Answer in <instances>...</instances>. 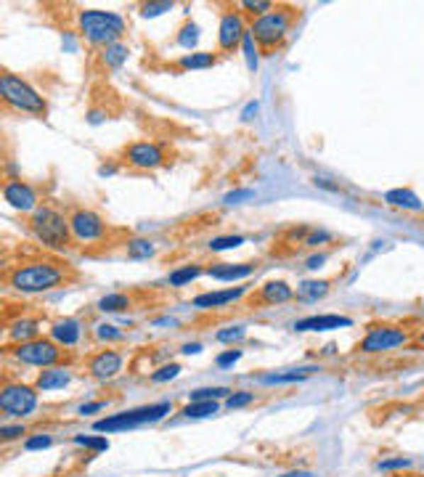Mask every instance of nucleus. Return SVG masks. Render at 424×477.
Listing matches in <instances>:
<instances>
[{
	"label": "nucleus",
	"instance_id": "nucleus-1",
	"mask_svg": "<svg viewBox=\"0 0 424 477\" xmlns=\"http://www.w3.org/2000/svg\"><path fill=\"white\" fill-rule=\"evenodd\" d=\"M67 281V268L56 260H32V263H21L11 268L6 274V284L16 289L21 295H40V292H51L56 286Z\"/></svg>",
	"mask_w": 424,
	"mask_h": 477
},
{
	"label": "nucleus",
	"instance_id": "nucleus-2",
	"mask_svg": "<svg viewBox=\"0 0 424 477\" xmlns=\"http://www.w3.org/2000/svg\"><path fill=\"white\" fill-rule=\"evenodd\" d=\"M30 228H32V234H35V239H38L43 247H48V249H67L72 244L69 220H67L59 210H53V207H38V210L32 213Z\"/></svg>",
	"mask_w": 424,
	"mask_h": 477
},
{
	"label": "nucleus",
	"instance_id": "nucleus-3",
	"mask_svg": "<svg viewBox=\"0 0 424 477\" xmlns=\"http://www.w3.org/2000/svg\"><path fill=\"white\" fill-rule=\"evenodd\" d=\"M77 27L96 45H114L125 35V19L111 11H82L77 16Z\"/></svg>",
	"mask_w": 424,
	"mask_h": 477
},
{
	"label": "nucleus",
	"instance_id": "nucleus-4",
	"mask_svg": "<svg viewBox=\"0 0 424 477\" xmlns=\"http://www.w3.org/2000/svg\"><path fill=\"white\" fill-rule=\"evenodd\" d=\"M0 96L11 109H19L27 114H45V101H43L40 93L35 91L30 82H24L11 72L0 74Z\"/></svg>",
	"mask_w": 424,
	"mask_h": 477
},
{
	"label": "nucleus",
	"instance_id": "nucleus-5",
	"mask_svg": "<svg viewBox=\"0 0 424 477\" xmlns=\"http://www.w3.org/2000/svg\"><path fill=\"white\" fill-rule=\"evenodd\" d=\"M170 414V403H154V406L133 408V411H122L114 417L99 419L93 430L96 432H120V430H133L138 425H149V422H160L162 417Z\"/></svg>",
	"mask_w": 424,
	"mask_h": 477
},
{
	"label": "nucleus",
	"instance_id": "nucleus-6",
	"mask_svg": "<svg viewBox=\"0 0 424 477\" xmlns=\"http://www.w3.org/2000/svg\"><path fill=\"white\" fill-rule=\"evenodd\" d=\"M292 21H294L292 9L271 11V13H265V16H260V19H255L250 32H252V38L260 43L263 48H276V45H281L284 38L289 35Z\"/></svg>",
	"mask_w": 424,
	"mask_h": 477
},
{
	"label": "nucleus",
	"instance_id": "nucleus-7",
	"mask_svg": "<svg viewBox=\"0 0 424 477\" xmlns=\"http://www.w3.org/2000/svg\"><path fill=\"white\" fill-rule=\"evenodd\" d=\"M408 342V332H406L403 326H374L369 329V335L361 339V347L358 350H364V353H387V350H395V347H401Z\"/></svg>",
	"mask_w": 424,
	"mask_h": 477
},
{
	"label": "nucleus",
	"instance_id": "nucleus-8",
	"mask_svg": "<svg viewBox=\"0 0 424 477\" xmlns=\"http://www.w3.org/2000/svg\"><path fill=\"white\" fill-rule=\"evenodd\" d=\"M11 353H13L16 361L30 366H53L64 356V350H59V345L51 342V339H30V342L16 345Z\"/></svg>",
	"mask_w": 424,
	"mask_h": 477
},
{
	"label": "nucleus",
	"instance_id": "nucleus-9",
	"mask_svg": "<svg viewBox=\"0 0 424 477\" xmlns=\"http://www.w3.org/2000/svg\"><path fill=\"white\" fill-rule=\"evenodd\" d=\"M0 408L11 417H27L38 408V393L27 385H6L0 390Z\"/></svg>",
	"mask_w": 424,
	"mask_h": 477
},
{
	"label": "nucleus",
	"instance_id": "nucleus-10",
	"mask_svg": "<svg viewBox=\"0 0 424 477\" xmlns=\"http://www.w3.org/2000/svg\"><path fill=\"white\" fill-rule=\"evenodd\" d=\"M69 225L77 242H101L106 236V223L91 210H77L69 218Z\"/></svg>",
	"mask_w": 424,
	"mask_h": 477
},
{
	"label": "nucleus",
	"instance_id": "nucleus-11",
	"mask_svg": "<svg viewBox=\"0 0 424 477\" xmlns=\"http://www.w3.org/2000/svg\"><path fill=\"white\" fill-rule=\"evenodd\" d=\"M125 159H128L130 167H138V170H154V167L164 164V152H162L157 143L138 141V143H130V146L125 149Z\"/></svg>",
	"mask_w": 424,
	"mask_h": 477
},
{
	"label": "nucleus",
	"instance_id": "nucleus-12",
	"mask_svg": "<svg viewBox=\"0 0 424 477\" xmlns=\"http://www.w3.org/2000/svg\"><path fill=\"white\" fill-rule=\"evenodd\" d=\"M247 32L250 30L244 24L242 13L239 11H228V13H223L221 27H218V43H221L223 51H233L239 43H244Z\"/></svg>",
	"mask_w": 424,
	"mask_h": 477
},
{
	"label": "nucleus",
	"instance_id": "nucleus-13",
	"mask_svg": "<svg viewBox=\"0 0 424 477\" xmlns=\"http://www.w3.org/2000/svg\"><path fill=\"white\" fill-rule=\"evenodd\" d=\"M3 196L11 207H16L21 213H30V210H38V191L32 189L30 183L24 181H9L3 186Z\"/></svg>",
	"mask_w": 424,
	"mask_h": 477
},
{
	"label": "nucleus",
	"instance_id": "nucleus-14",
	"mask_svg": "<svg viewBox=\"0 0 424 477\" xmlns=\"http://www.w3.org/2000/svg\"><path fill=\"white\" fill-rule=\"evenodd\" d=\"M88 369L96 379H114L122 371V356L117 350H101L99 356L91 358Z\"/></svg>",
	"mask_w": 424,
	"mask_h": 477
},
{
	"label": "nucleus",
	"instance_id": "nucleus-15",
	"mask_svg": "<svg viewBox=\"0 0 424 477\" xmlns=\"http://www.w3.org/2000/svg\"><path fill=\"white\" fill-rule=\"evenodd\" d=\"M353 321L345 318V315H311L297 321L294 329L297 332H326V329H340V326H350Z\"/></svg>",
	"mask_w": 424,
	"mask_h": 477
},
{
	"label": "nucleus",
	"instance_id": "nucleus-16",
	"mask_svg": "<svg viewBox=\"0 0 424 477\" xmlns=\"http://www.w3.org/2000/svg\"><path fill=\"white\" fill-rule=\"evenodd\" d=\"M207 274L218 281H236V279H247L250 274H255V263H218Z\"/></svg>",
	"mask_w": 424,
	"mask_h": 477
},
{
	"label": "nucleus",
	"instance_id": "nucleus-17",
	"mask_svg": "<svg viewBox=\"0 0 424 477\" xmlns=\"http://www.w3.org/2000/svg\"><path fill=\"white\" fill-rule=\"evenodd\" d=\"M247 286H236V289H223V292H207L194 300V308H223L228 303H236L239 297H244Z\"/></svg>",
	"mask_w": 424,
	"mask_h": 477
},
{
	"label": "nucleus",
	"instance_id": "nucleus-18",
	"mask_svg": "<svg viewBox=\"0 0 424 477\" xmlns=\"http://www.w3.org/2000/svg\"><path fill=\"white\" fill-rule=\"evenodd\" d=\"M51 337L59 342V345H77L82 337V326L80 321H74V318H64V321H56V324L51 326Z\"/></svg>",
	"mask_w": 424,
	"mask_h": 477
},
{
	"label": "nucleus",
	"instance_id": "nucleus-19",
	"mask_svg": "<svg viewBox=\"0 0 424 477\" xmlns=\"http://www.w3.org/2000/svg\"><path fill=\"white\" fill-rule=\"evenodd\" d=\"M384 202L390 207H401V210H411V213H422L424 204L411 189H393V191L384 193Z\"/></svg>",
	"mask_w": 424,
	"mask_h": 477
},
{
	"label": "nucleus",
	"instance_id": "nucleus-20",
	"mask_svg": "<svg viewBox=\"0 0 424 477\" xmlns=\"http://www.w3.org/2000/svg\"><path fill=\"white\" fill-rule=\"evenodd\" d=\"M38 329L40 324L38 321H32V318H19V321H13L9 326V339L13 342H30V339H38Z\"/></svg>",
	"mask_w": 424,
	"mask_h": 477
},
{
	"label": "nucleus",
	"instance_id": "nucleus-21",
	"mask_svg": "<svg viewBox=\"0 0 424 477\" xmlns=\"http://www.w3.org/2000/svg\"><path fill=\"white\" fill-rule=\"evenodd\" d=\"M72 374L67 369H45L40 376H38V390L48 393V390H59V387L69 385Z\"/></svg>",
	"mask_w": 424,
	"mask_h": 477
},
{
	"label": "nucleus",
	"instance_id": "nucleus-22",
	"mask_svg": "<svg viewBox=\"0 0 424 477\" xmlns=\"http://www.w3.org/2000/svg\"><path fill=\"white\" fill-rule=\"evenodd\" d=\"M292 297L294 292L286 281H268L265 286H260V300H263V303H286V300H292Z\"/></svg>",
	"mask_w": 424,
	"mask_h": 477
},
{
	"label": "nucleus",
	"instance_id": "nucleus-23",
	"mask_svg": "<svg viewBox=\"0 0 424 477\" xmlns=\"http://www.w3.org/2000/svg\"><path fill=\"white\" fill-rule=\"evenodd\" d=\"M218 414V400H191L189 406L183 408V417L186 419H204Z\"/></svg>",
	"mask_w": 424,
	"mask_h": 477
},
{
	"label": "nucleus",
	"instance_id": "nucleus-24",
	"mask_svg": "<svg viewBox=\"0 0 424 477\" xmlns=\"http://www.w3.org/2000/svg\"><path fill=\"white\" fill-rule=\"evenodd\" d=\"M128 308H130V297L122 295V292H114V295H106L99 300V310H104V313H120Z\"/></svg>",
	"mask_w": 424,
	"mask_h": 477
},
{
	"label": "nucleus",
	"instance_id": "nucleus-25",
	"mask_svg": "<svg viewBox=\"0 0 424 477\" xmlns=\"http://www.w3.org/2000/svg\"><path fill=\"white\" fill-rule=\"evenodd\" d=\"M215 64H218L215 53H191V56L181 59V69H210Z\"/></svg>",
	"mask_w": 424,
	"mask_h": 477
},
{
	"label": "nucleus",
	"instance_id": "nucleus-26",
	"mask_svg": "<svg viewBox=\"0 0 424 477\" xmlns=\"http://www.w3.org/2000/svg\"><path fill=\"white\" fill-rule=\"evenodd\" d=\"M329 281H303V284L297 286V297L300 300H318L329 292Z\"/></svg>",
	"mask_w": 424,
	"mask_h": 477
},
{
	"label": "nucleus",
	"instance_id": "nucleus-27",
	"mask_svg": "<svg viewBox=\"0 0 424 477\" xmlns=\"http://www.w3.org/2000/svg\"><path fill=\"white\" fill-rule=\"evenodd\" d=\"M316 369H297V371H289V374H268L263 376L265 385H281V382H300V379H308L313 374Z\"/></svg>",
	"mask_w": 424,
	"mask_h": 477
},
{
	"label": "nucleus",
	"instance_id": "nucleus-28",
	"mask_svg": "<svg viewBox=\"0 0 424 477\" xmlns=\"http://www.w3.org/2000/svg\"><path fill=\"white\" fill-rule=\"evenodd\" d=\"M199 274H202V265H186V268H178V271H172L170 274V286L189 284V281H194Z\"/></svg>",
	"mask_w": 424,
	"mask_h": 477
},
{
	"label": "nucleus",
	"instance_id": "nucleus-29",
	"mask_svg": "<svg viewBox=\"0 0 424 477\" xmlns=\"http://www.w3.org/2000/svg\"><path fill=\"white\" fill-rule=\"evenodd\" d=\"M154 254V244L149 239H130L128 242V257L133 260H143V257H152Z\"/></svg>",
	"mask_w": 424,
	"mask_h": 477
},
{
	"label": "nucleus",
	"instance_id": "nucleus-30",
	"mask_svg": "<svg viewBox=\"0 0 424 477\" xmlns=\"http://www.w3.org/2000/svg\"><path fill=\"white\" fill-rule=\"evenodd\" d=\"M218 398H231L228 387H202V390H194L191 400H218Z\"/></svg>",
	"mask_w": 424,
	"mask_h": 477
},
{
	"label": "nucleus",
	"instance_id": "nucleus-31",
	"mask_svg": "<svg viewBox=\"0 0 424 477\" xmlns=\"http://www.w3.org/2000/svg\"><path fill=\"white\" fill-rule=\"evenodd\" d=\"M128 59V48L125 45H106V51H104V61L109 64V67H120L122 61Z\"/></svg>",
	"mask_w": 424,
	"mask_h": 477
},
{
	"label": "nucleus",
	"instance_id": "nucleus-32",
	"mask_svg": "<svg viewBox=\"0 0 424 477\" xmlns=\"http://www.w3.org/2000/svg\"><path fill=\"white\" fill-rule=\"evenodd\" d=\"M239 244H244V236H218V239L210 242V249L212 252H223V249H233Z\"/></svg>",
	"mask_w": 424,
	"mask_h": 477
},
{
	"label": "nucleus",
	"instance_id": "nucleus-33",
	"mask_svg": "<svg viewBox=\"0 0 424 477\" xmlns=\"http://www.w3.org/2000/svg\"><path fill=\"white\" fill-rule=\"evenodd\" d=\"M196 40H199V27L196 24H186L181 30V35H178V43H181L183 48H194Z\"/></svg>",
	"mask_w": 424,
	"mask_h": 477
},
{
	"label": "nucleus",
	"instance_id": "nucleus-34",
	"mask_svg": "<svg viewBox=\"0 0 424 477\" xmlns=\"http://www.w3.org/2000/svg\"><path fill=\"white\" fill-rule=\"evenodd\" d=\"M242 9H247L250 13H255V16L260 19V16H265V13H271L273 3H268V0H244Z\"/></svg>",
	"mask_w": 424,
	"mask_h": 477
},
{
	"label": "nucleus",
	"instance_id": "nucleus-35",
	"mask_svg": "<svg viewBox=\"0 0 424 477\" xmlns=\"http://www.w3.org/2000/svg\"><path fill=\"white\" fill-rule=\"evenodd\" d=\"M178 374H181V366H178V364L162 366L160 371H154V374H152V382L162 385V382H170V379H175V376H178Z\"/></svg>",
	"mask_w": 424,
	"mask_h": 477
},
{
	"label": "nucleus",
	"instance_id": "nucleus-36",
	"mask_svg": "<svg viewBox=\"0 0 424 477\" xmlns=\"http://www.w3.org/2000/svg\"><path fill=\"white\" fill-rule=\"evenodd\" d=\"M74 443L82 446V448H91V451H106V448H109V440H106V437H82V435H77L74 437Z\"/></svg>",
	"mask_w": 424,
	"mask_h": 477
},
{
	"label": "nucleus",
	"instance_id": "nucleus-37",
	"mask_svg": "<svg viewBox=\"0 0 424 477\" xmlns=\"http://www.w3.org/2000/svg\"><path fill=\"white\" fill-rule=\"evenodd\" d=\"M170 9H172L170 0H162V3H143L141 13L143 16H160L162 11H170Z\"/></svg>",
	"mask_w": 424,
	"mask_h": 477
},
{
	"label": "nucleus",
	"instance_id": "nucleus-38",
	"mask_svg": "<svg viewBox=\"0 0 424 477\" xmlns=\"http://www.w3.org/2000/svg\"><path fill=\"white\" fill-rule=\"evenodd\" d=\"M255 400L252 393H233L231 398H225V406L228 408H242V406H250Z\"/></svg>",
	"mask_w": 424,
	"mask_h": 477
},
{
	"label": "nucleus",
	"instance_id": "nucleus-39",
	"mask_svg": "<svg viewBox=\"0 0 424 477\" xmlns=\"http://www.w3.org/2000/svg\"><path fill=\"white\" fill-rule=\"evenodd\" d=\"M255 38L252 32H247V38H244V51H247V61H250V69H257V53H255Z\"/></svg>",
	"mask_w": 424,
	"mask_h": 477
},
{
	"label": "nucleus",
	"instance_id": "nucleus-40",
	"mask_svg": "<svg viewBox=\"0 0 424 477\" xmlns=\"http://www.w3.org/2000/svg\"><path fill=\"white\" fill-rule=\"evenodd\" d=\"M96 337H99V339H122V332H117V326L101 324V326H96Z\"/></svg>",
	"mask_w": 424,
	"mask_h": 477
},
{
	"label": "nucleus",
	"instance_id": "nucleus-41",
	"mask_svg": "<svg viewBox=\"0 0 424 477\" xmlns=\"http://www.w3.org/2000/svg\"><path fill=\"white\" fill-rule=\"evenodd\" d=\"M244 329L242 326H233V329H225V332H218V339L221 342H233V339H242Z\"/></svg>",
	"mask_w": 424,
	"mask_h": 477
},
{
	"label": "nucleus",
	"instance_id": "nucleus-42",
	"mask_svg": "<svg viewBox=\"0 0 424 477\" xmlns=\"http://www.w3.org/2000/svg\"><path fill=\"white\" fill-rule=\"evenodd\" d=\"M48 446H51V437H48V435L30 437V440L24 443V448H27V451H38V448H48Z\"/></svg>",
	"mask_w": 424,
	"mask_h": 477
},
{
	"label": "nucleus",
	"instance_id": "nucleus-43",
	"mask_svg": "<svg viewBox=\"0 0 424 477\" xmlns=\"http://www.w3.org/2000/svg\"><path fill=\"white\" fill-rule=\"evenodd\" d=\"M0 435H3V440H16V437L27 435V430H24V425H16V427H3V430H0Z\"/></svg>",
	"mask_w": 424,
	"mask_h": 477
},
{
	"label": "nucleus",
	"instance_id": "nucleus-44",
	"mask_svg": "<svg viewBox=\"0 0 424 477\" xmlns=\"http://www.w3.org/2000/svg\"><path fill=\"white\" fill-rule=\"evenodd\" d=\"M329 239H332V236L326 234V231H313V234L305 236V242H303V244H308V247H318V244L329 242Z\"/></svg>",
	"mask_w": 424,
	"mask_h": 477
},
{
	"label": "nucleus",
	"instance_id": "nucleus-45",
	"mask_svg": "<svg viewBox=\"0 0 424 477\" xmlns=\"http://www.w3.org/2000/svg\"><path fill=\"white\" fill-rule=\"evenodd\" d=\"M411 467V459H390V461H379V469H403Z\"/></svg>",
	"mask_w": 424,
	"mask_h": 477
},
{
	"label": "nucleus",
	"instance_id": "nucleus-46",
	"mask_svg": "<svg viewBox=\"0 0 424 477\" xmlns=\"http://www.w3.org/2000/svg\"><path fill=\"white\" fill-rule=\"evenodd\" d=\"M239 358H242V353H239V350H228V353H223V356L218 358V366H221V369H225V366L236 364Z\"/></svg>",
	"mask_w": 424,
	"mask_h": 477
},
{
	"label": "nucleus",
	"instance_id": "nucleus-47",
	"mask_svg": "<svg viewBox=\"0 0 424 477\" xmlns=\"http://www.w3.org/2000/svg\"><path fill=\"white\" fill-rule=\"evenodd\" d=\"M242 199H252V191L244 189V191H231L228 196H225V202L228 204H236V202H242Z\"/></svg>",
	"mask_w": 424,
	"mask_h": 477
},
{
	"label": "nucleus",
	"instance_id": "nucleus-48",
	"mask_svg": "<svg viewBox=\"0 0 424 477\" xmlns=\"http://www.w3.org/2000/svg\"><path fill=\"white\" fill-rule=\"evenodd\" d=\"M101 408H106V403H104V400H96V403H82L80 414L85 417V414H96V411H101Z\"/></svg>",
	"mask_w": 424,
	"mask_h": 477
},
{
	"label": "nucleus",
	"instance_id": "nucleus-49",
	"mask_svg": "<svg viewBox=\"0 0 424 477\" xmlns=\"http://www.w3.org/2000/svg\"><path fill=\"white\" fill-rule=\"evenodd\" d=\"M323 263H326V254H318V257H311V260H308V268H321Z\"/></svg>",
	"mask_w": 424,
	"mask_h": 477
},
{
	"label": "nucleus",
	"instance_id": "nucleus-50",
	"mask_svg": "<svg viewBox=\"0 0 424 477\" xmlns=\"http://www.w3.org/2000/svg\"><path fill=\"white\" fill-rule=\"evenodd\" d=\"M281 477H313V472H305V469H294V472H286Z\"/></svg>",
	"mask_w": 424,
	"mask_h": 477
},
{
	"label": "nucleus",
	"instance_id": "nucleus-51",
	"mask_svg": "<svg viewBox=\"0 0 424 477\" xmlns=\"http://www.w3.org/2000/svg\"><path fill=\"white\" fill-rule=\"evenodd\" d=\"M255 112H257V103H250V106L244 109L242 117H244V120H252V114H255Z\"/></svg>",
	"mask_w": 424,
	"mask_h": 477
},
{
	"label": "nucleus",
	"instance_id": "nucleus-52",
	"mask_svg": "<svg viewBox=\"0 0 424 477\" xmlns=\"http://www.w3.org/2000/svg\"><path fill=\"white\" fill-rule=\"evenodd\" d=\"M183 353H186V356H191V353H202V345H186L183 347Z\"/></svg>",
	"mask_w": 424,
	"mask_h": 477
},
{
	"label": "nucleus",
	"instance_id": "nucleus-53",
	"mask_svg": "<svg viewBox=\"0 0 424 477\" xmlns=\"http://www.w3.org/2000/svg\"><path fill=\"white\" fill-rule=\"evenodd\" d=\"M416 339H419V345L424 347V329H422V332H419V337H416Z\"/></svg>",
	"mask_w": 424,
	"mask_h": 477
}]
</instances>
